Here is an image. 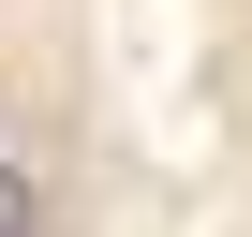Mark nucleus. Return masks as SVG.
<instances>
[{"label": "nucleus", "instance_id": "obj_1", "mask_svg": "<svg viewBox=\"0 0 252 237\" xmlns=\"http://www.w3.org/2000/svg\"><path fill=\"white\" fill-rule=\"evenodd\" d=\"M0 237H45V207H30V178L0 163Z\"/></svg>", "mask_w": 252, "mask_h": 237}]
</instances>
